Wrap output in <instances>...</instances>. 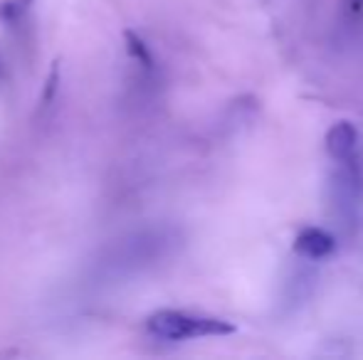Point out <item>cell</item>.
<instances>
[{"mask_svg": "<svg viewBox=\"0 0 363 360\" xmlns=\"http://www.w3.org/2000/svg\"><path fill=\"white\" fill-rule=\"evenodd\" d=\"M178 242L176 230L171 227H151V230H139L129 237H121L111 247H106L101 260L96 262L99 272L104 277L119 279L129 274H139L146 267L156 265L158 260L173 250Z\"/></svg>", "mask_w": 363, "mask_h": 360, "instance_id": "cell-1", "label": "cell"}, {"mask_svg": "<svg viewBox=\"0 0 363 360\" xmlns=\"http://www.w3.org/2000/svg\"><path fill=\"white\" fill-rule=\"evenodd\" d=\"M146 331L158 341H196V338H213V336H230L235 326L223 318L198 316V313L178 311V308H161L146 318Z\"/></svg>", "mask_w": 363, "mask_h": 360, "instance_id": "cell-2", "label": "cell"}, {"mask_svg": "<svg viewBox=\"0 0 363 360\" xmlns=\"http://www.w3.org/2000/svg\"><path fill=\"white\" fill-rule=\"evenodd\" d=\"M336 168L329 180V200L339 227L351 235L359 227L363 210V168L359 156L344 161H334Z\"/></svg>", "mask_w": 363, "mask_h": 360, "instance_id": "cell-3", "label": "cell"}, {"mask_svg": "<svg viewBox=\"0 0 363 360\" xmlns=\"http://www.w3.org/2000/svg\"><path fill=\"white\" fill-rule=\"evenodd\" d=\"M334 247H336L334 237H331L326 230H321V227H306V230H301L294 240V252L304 262L326 260V257L334 252Z\"/></svg>", "mask_w": 363, "mask_h": 360, "instance_id": "cell-4", "label": "cell"}, {"mask_svg": "<svg viewBox=\"0 0 363 360\" xmlns=\"http://www.w3.org/2000/svg\"><path fill=\"white\" fill-rule=\"evenodd\" d=\"M359 149V134H356V126L349 121H339L336 126H331V131L326 134V151L334 161H344L356 156Z\"/></svg>", "mask_w": 363, "mask_h": 360, "instance_id": "cell-5", "label": "cell"}, {"mask_svg": "<svg viewBox=\"0 0 363 360\" xmlns=\"http://www.w3.org/2000/svg\"><path fill=\"white\" fill-rule=\"evenodd\" d=\"M124 42H126V52H129V57L134 59L144 72H148V74L156 72V57H153V52L148 50L146 40L141 37L139 33H134V30H124Z\"/></svg>", "mask_w": 363, "mask_h": 360, "instance_id": "cell-6", "label": "cell"}, {"mask_svg": "<svg viewBox=\"0 0 363 360\" xmlns=\"http://www.w3.org/2000/svg\"><path fill=\"white\" fill-rule=\"evenodd\" d=\"M35 0H0V25H18Z\"/></svg>", "mask_w": 363, "mask_h": 360, "instance_id": "cell-7", "label": "cell"}, {"mask_svg": "<svg viewBox=\"0 0 363 360\" xmlns=\"http://www.w3.org/2000/svg\"><path fill=\"white\" fill-rule=\"evenodd\" d=\"M60 84H62V74H60V59H55L52 67H50L48 79H45L43 94H40V111H48L50 106L55 104V99H57V91H60Z\"/></svg>", "mask_w": 363, "mask_h": 360, "instance_id": "cell-8", "label": "cell"}, {"mask_svg": "<svg viewBox=\"0 0 363 360\" xmlns=\"http://www.w3.org/2000/svg\"><path fill=\"white\" fill-rule=\"evenodd\" d=\"M351 3H354V8H361V5H363V0H351Z\"/></svg>", "mask_w": 363, "mask_h": 360, "instance_id": "cell-9", "label": "cell"}]
</instances>
